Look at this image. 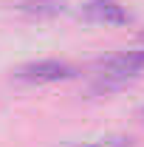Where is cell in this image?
<instances>
[{
	"mask_svg": "<svg viewBox=\"0 0 144 147\" xmlns=\"http://www.w3.org/2000/svg\"><path fill=\"white\" fill-rule=\"evenodd\" d=\"M141 71H144V48H130V51H119L108 59H99L96 62V76L90 82V93L105 96V93L122 91Z\"/></svg>",
	"mask_w": 144,
	"mask_h": 147,
	"instance_id": "obj_1",
	"label": "cell"
},
{
	"mask_svg": "<svg viewBox=\"0 0 144 147\" xmlns=\"http://www.w3.org/2000/svg\"><path fill=\"white\" fill-rule=\"evenodd\" d=\"M76 68L65 59H37V62H26L14 71L17 82L26 85H48V82H62V79H71Z\"/></svg>",
	"mask_w": 144,
	"mask_h": 147,
	"instance_id": "obj_2",
	"label": "cell"
},
{
	"mask_svg": "<svg viewBox=\"0 0 144 147\" xmlns=\"http://www.w3.org/2000/svg\"><path fill=\"white\" fill-rule=\"evenodd\" d=\"M82 14L90 23H105V26H127L130 23V11L119 0H88L82 6Z\"/></svg>",
	"mask_w": 144,
	"mask_h": 147,
	"instance_id": "obj_3",
	"label": "cell"
},
{
	"mask_svg": "<svg viewBox=\"0 0 144 147\" xmlns=\"http://www.w3.org/2000/svg\"><path fill=\"white\" fill-rule=\"evenodd\" d=\"M11 9L31 20H51L65 11V3L62 0H14Z\"/></svg>",
	"mask_w": 144,
	"mask_h": 147,
	"instance_id": "obj_4",
	"label": "cell"
},
{
	"mask_svg": "<svg viewBox=\"0 0 144 147\" xmlns=\"http://www.w3.org/2000/svg\"><path fill=\"white\" fill-rule=\"evenodd\" d=\"M133 139L130 136H102V139H93V142H79L71 147H130Z\"/></svg>",
	"mask_w": 144,
	"mask_h": 147,
	"instance_id": "obj_5",
	"label": "cell"
}]
</instances>
